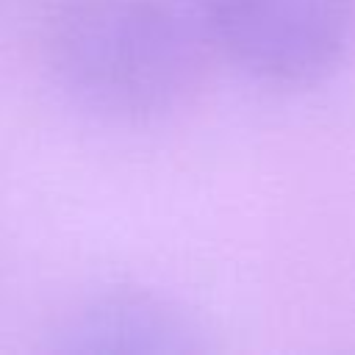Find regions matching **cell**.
Masks as SVG:
<instances>
[{"mask_svg": "<svg viewBox=\"0 0 355 355\" xmlns=\"http://www.w3.org/2000/svg\"><path fill=\"white\" fill-rule=\"evenodd\" d=\"M197 0H55L44 55L55 80L114 119H153L202 86L211 55Z\"/></svg>", "mask_w": 355, "mask_h": 355, "instance_id": "6da1fadb", "label": "cell"}, {"mask_svg": "<svg viewBox=\"0 0 355 355\" xmlns=\"http://www.w3.org/2000/svg\"><path fill=\"white\" fill-rule=\"evenodd\" d=\"M61 352H200L202 327L172 300L144 288H116L83 302L53 341Z\"/></svg>", "mask_w": 355, "mask_h": 355, "instance_id": "3957f363", "label": "cell"}, {"mask_svg": "<svg viewBox=\"0 0 355 355\" xmlns=\"http://www.w3.org/2000/svg\"><path fill=\"white\" fill-rule=\"evenodd\" d=\"M216 53L277 86L327 78L355 44V0H197Z\"/></svg>", "mask_w": 355, "mask_h": 355, "instance_id": "7a4b0ae2", "label": "cell"}]
</instances>
